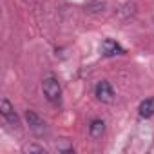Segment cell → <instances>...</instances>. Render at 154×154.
Listing matches in <instances>:
<instances>
[{"instance_id": "cell-5", "label": "cell", "mask_w": 154, "mask_h": 154, "mask_svg": "<svg viewBox=\"0 0 154 154\" xmlns=\"http://www.w3.org/2000/svg\"><path fill=\"white\" fill-rule=\"evenodd\" d=\"M26 122L29 125V129L36 134H44L45 132V122L35 112V111H26Z\"/></svg>"}, {"instance_id": "cell-2", "label": "cell", "mask_w": 154, "mask_h": 154, "mask_svg": "<svg viewBox=\"0 0 154 154\" xmlns=\"http://www.w3.org/2000/svg\"><path fill=\"white\" fill-rule=\"evenodd\" d=\"M94 94L102 103H112L114 102V89L107 80H102L94 87Z\"/></svg>"}, {"instance_id": "cell-3", "label": "cell", "mask_w": 154, "mask_h": 154, "mask_svg": "<svg viewBox=\"0 0 154 154\" xmlns=\"http://www.w3.org/2000/svg\"><path fill=\"white\" fill-rule=\"evenodd\" d=\"M0 112H2V118L11 127H18V116H17L15 107L11 105V102L8 98H2V102H0Z\"/></svg>"}, {"instance_id": "cell-7", "label": "cell", "mask_w": 154, "mask_h": 154, "mask_svg": "<svg viewBox=\"0 0 154 154\" xmlns=\"http://www.w3.org/2000/svg\"><path fill=\"white\" fill-rule=\"evenodd\" d=\"M138 111H140V116H141V118H152V116H154V98L143 100V102L140 103Z\"/></svg>"}, {"instance_id": "cell-1", "label": "cell", "mask_w": 154, "mask_h": 154, "mask_svg": "<svg viewBox=\"0 0 154 154\" xmlns=\"http://www.w3.org/2000/svg\"><path fill=\"white\" fill-rule=\"evenodd\" d=\"M42 91H44V96H45L49 102H53V103L60 102L62 87H60V82L54 78V76H49V78H45V80L42 82Z\"/></svg>"}, {"instance_id": "cell-8", "label": "cell", "mask_w": 154, "mask_h": 154, "mask_svg": "<svg viewBox=\"0 0 154 154\" xmlns=\"http://www.w3.org/2000/svg\"><path fill=\"white\" fill-rule=\"evenodd\" d=\"M24 150L26 152H42L44 149L42 147H36V145H27V147H24Z\"/></svg>"}, {"instance_id": "cell-6", "label": "cell", "mask_w": 154, "mask_h": 154, "mask_svg": "<svg viewBox=\"0 0 154 154\" xmlns=\"http://www.w3.org/2000/svg\"><path fill=\"white\" fill-rule=\"evenodd\" d=\"M89 134L93 140H100L105 134V123L102 120H93V123L89 125Z\"/></svg>"}, {"instance_id": "cell-4", "label": "cell", "mask_w": 154, "mask_h": 154, "mask_svg": "<svg viewBox=\"0 0 154 154\" xmlns=\"http://www.w3.org/2000/svg\"><path fill=\"white\" fill-rule=\"evenodd\" d=\"M100 51H102V54H103V56H107V58L116 56V54H123V53H125V49H123L116 40H112V38H105V40L102 42Z\"/></svg>"}]
</instances>
